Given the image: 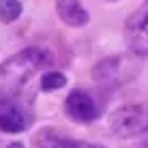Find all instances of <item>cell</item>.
Here are the masks:
<instances>
[{
	"label": "cell",
	"mask_w": 148,
	"mask_h": 148,
	"mask_svg": "<svg viewBox=\"0 0 148 148\" xmlns=\"http://www.w3.org/2000/svg\"><path fill=\"white\" fill-rule=\"evenodd\" d=\"M62 148H105V146L84 142V140H73V137H62Z\"/></svg>",
	"instance_id": "obj_11"
},
{
	"label": "cell",
	"mask_w": 148,
	"mask_h": 148,
	"mask_svg": "<svg viewBox=\"0 0 148 148\" xmlns=\"http://www.w3.org/2000/svg\"><path fill=\"white\" fill-rule=\"evenodd\" d=\"M62 86H67V75L60 73V71H47V73L41 77V88H43L45 92L60 90Z\"/></svg>",
	"instance_id": "obj_9"
},
{
	"label": "cell",
	"mask_w": 148,
	"mask_h": 148,
	"mask_svg": "<svg viewBox=\"0 0 148 148\" xmlns=\"http://www.w3.org/2000/svg\"><path fill=\"white\" fill-rule=\"evenodd\" d=\"M125 64L122 56H112V58H103L101 62H97L92 67V79L99 84H118L120 82V73Z\"/></svg>",
	"instance_id": "obj_7"
},
{
	"label": "cell",
	"mask_w": 148,
	"mask_h": 148,
	"mask_svg": "<svg viewBox=\"0 0 148 148\" xmlns=\"http://www.w3.org/2000/svg\"><path fill=\"white\" fill-rule=\"evenodd\" d=\"M37 148H62V137L56 135L52 129H43L37 135Z\"/></svg>",
	"instance_id": "obj_10"
},
{
	"label": "cell",
	"mask_w": 148,
	"mask_h": 148,
	"mask_svg": "<svg viewBox=\"0 0 148 148\" xmlns=\"http://www.w3.org/2000/svg\"><path fill=\"white\" fill-rule=\"evenodd\" d=\"M52 64L54 54L39 45L24 47L17 54L9 56L4 62H0V101L17 97L34 73H39L41 69H49Z\"/></svg>",
	"instance_id": "obj_1"
},
{
	"label": "cell",
	"mask_w": 148,
	"mask_h": 148,
	"mask_svg": "<svg viewBox=\"0 0 148 148\" xmlns=\"http://www.w3.org/2000/svg\"><path fill=\"white\" fill-rule=\"evenodd\" d=\"M56 15L71 28H84L90 22V15L79 0H56Z\"/></svg>",
	"instance_id": "obj_6"
},
{
	"label": "cell",
	"mask_w": 148,
	"mask_h": 148,
	"mask_svg": "<svg viewBox=\"0 0 148 148\" xmlns=\"http://www.w3.org/2000/svg\"><path fill=\"white\" fill-rule=\"evenodd\" d=\"M32 125V114L17 97L0 101V131L4 133H22Z\"/></svg>",
	"instance_id": "obj_5"
},
{
	"label": "cell",
	"mask_w": 148,
	"mask_h": 148,
	"mask_svg": "<svg viewBox=\"0 0 148 148\" xmlns=\"http://www.w3.org/2000/svg\"><path fill=\"white\" fill-rule=\"evenodd\" d=\"M22 15V2L19 0H0V22L13 24Z\"/></svg>",
	"instance_id": "obj_8"
},
{
	"label": "cell",
	"mask_w": 148,
	"mask_h": 148,
	"mask_svg": "<svg viewBox=\"0 0 148 148\" xmlns=\"http://www.w3.org/2000/svg\"><path fill=\"white\" fill-rule=\"evenodd\" d=\"M125 43L133 56H148V0L142 2L125 22Z\"/></svg>",
	"instance_id": "obj_3"
},
{
	"label": "cell",
	"mask_w": 148,
	"mask_h": 148,
	"mask_svg": "<svg viewBox=\"0 0 148 148\" xmlns=\"http://www.w3.org/2000/svg\"><path fill=\"white\" fill-rule=\"evenodd\" d=\"M64 112H67V116L71 120L79 122V125H90L101 114L97 101L82 88H73L67 95V99H64Z\"/></svg>",
	"instance_id": "obj_4"
},
{
	"label": "cell",
	"mask_w": 148,
	"mask_h": 148,
	"mask_svg": "<svg viewBox=\"0 0 148 148\" xmlns=\"http://www.w3.org/2000/svg\"><path fill=\"white\" fill-rule=\"evenodd\" d=\"M7 148H26V146H24L22 142H11V144H9Z\"/></svg>",
	"instance_id": "obj_12"
},
{
	"label": "cell",
	"mask_w": 148,
	"mask_h": 148,
	"mask_svg": "<svg viewBox=\"0 0 148 148\" xmlns=\"http://www.w3.org/2000/svg\"><path fill=\"white\" fill-rule=\"evenodd\" d=\"M108 127L116 137L122 140L148 133V101L116 108L108 118Z\"/></svg>",
	"instance_id": "obj_2"
},
{
	"label": "cell",
	"mask_w": 148,
	"mask_h": 148,
	"mask_svg": "<svg viewBox=\"0 0 148 148\" xmlns=\"http://www.w3.org/2000/svg\"><path fill=\"white\" fill-rule=\"evenodd\" d=\"M108 2H116V0H108Z\"/></svg>",
	"instance_id": "obj_13"
}]
</instances>
